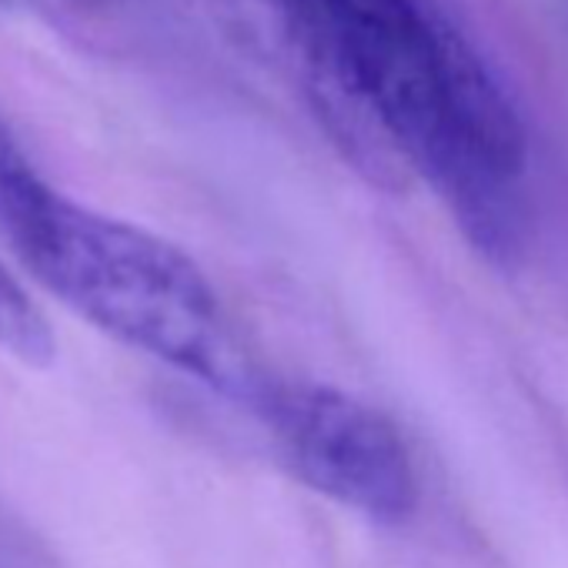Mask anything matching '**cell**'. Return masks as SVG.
<instances>
[{"label":"cell","instance_id":"cell-1","mask_svg":"<svg viewBox=\"0 0 568 568\" xmlns=\"http://www.w3.org/2000/svg\"><path fill=\"white\" fill-rule=\"evenodd\" d=\"M385 154L422 174L495 264L525 244V128L435 0H305Z\"/></svg>","mask_w":568,"mask_h":568},{"label":"cell","instance_id":"cell-2","mask_svg":"<svg viewBox=\"0 0 568 568\" xmlns=\"http://www.w3.org/2000/svg\"><path fill=\"white\" fill-rule=\"evenodd\" d=\"M0 231L41 288L101 335L221 395L251 398L261 375L241 358L214 284L174 241L58 187Z\"/></svg>","mask_w":568,"mask_h":568},{"label":"cell","instance_id":"cell-3","mask_svg":"<svg viewBox=\"0 0 568 568\" xmlns=\"http://www.w3.org/2000/svg\"><path fill=\"white\" fill-rule=\"evenodd\" d=\"M247 405L281 462L322 498L378 525L418 508V471L398 425L352 392L308 378H257Z\"/></svg>","mask_w":568,"mask_h":568},{"label":"cell","instance_id":"cell-4","mask_svg":"<svg viewBox=\"0 0 568 568\" xmlns=\"http://www.w3.org/2000/svg\"><path fill=\"white\" fill-rule=\"evenodd\" d=\"M0 352L28 368H48L58 358L51 318L4 257H0Z\"/></svg>","mask_w":568,"mask_h":568},{"label":"cell","instance_id":"cell-5","mask_svg":"<svg viewBox=\"0 0 568 568\" xmlns=\"http://www.w3.org/2000/svg\"><path fill=\"white\" fill-rule=\"evenodd\" d=\"M51 184L34 168L8 121L0 118V227L11 224L18 214H24Z\"/></svg>","mask_w":568,"mask_h":568}]
</instances>
